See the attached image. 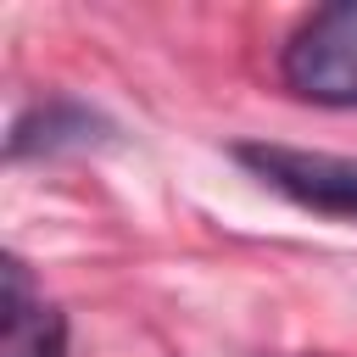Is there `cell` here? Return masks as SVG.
Masks as SVG:
<instances>
[{
  "instance_id": "obj_2",
  "label": "cell",
  "mask_w": 357,
  "mask_h": 357,
  "mask_svg": "<svg viewBox=\"0 0 357 357\" xmlns=\"http://www.w3.org/2000/svg\"><path fill=\"white\" fill-rule=\"evenodd\" d=\"M234 156L268 190L290 195L296 206H312L329 218H357V156L296 151V145H240Z\"/></svg>"
},
{
  "instance_id": "obj_1",
  "label": "cell",
  "mask_w": 357,
  "mask_h": 357,
  "mask_svg": "<svg viewBox=\"0 0 357 357\" xmlns=\"http://www.w3.org/2000/svg\"><path fill=\"white\" fill-rule=\"evenodd\" d=\"M284 84L312 106H357V0L324 6L290 33Z\"/></svg>"
},
{
  "instance_id": "obj_3",
  "label": "cell",
  "mask_w": 357,
  "mask_h": 357,
  "mask_svg": "<svg viewBox=\"0 0 357 357\" xmlns=\"http://www.w3.org/2000/svg\"><path fill=\"white\" fill-rule=\"evenodd\" d=\"M61 340H67L61 312L45 296H33L22 262L6 257V268H0V357H61Z\"/></svg>"
}]
</instances>
